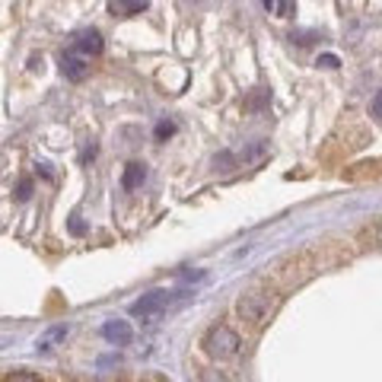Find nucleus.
<instances>
[{
    "mask_svg": "<svg viewBox=\"0 0 382 382\" xmlns=\"http://www.w3.org/2000/svg\"><path fill=\"white\" fill-rule=\"evenodd\" d=\"M70 232H77V236H83V232H86V226H83L80 217H70Z\"/></svg>",
    "mask_w": 382,
    "mask_h": 382,
    "instance_id": "18",
    "label": "nucleus"
},
{
    "mask_svg": "<svg viewBox=\"0 0 382 382\" xmlns=\"http://www.w3.org/2000/svg\"><path fill=\"white\" fill-rule=\"evenodd\" d=\"M264 150H268L264 143H252L248 150H242V153H239V163H255L258 157H264Z\"/></svg>",
    "mask_w": 382,
    "mask_h": 382,
    "instance_id": "11",
    "label": "nucleus"
},
{
    "mask_svg": "<svg viewBox=\"0 0 382 382\" xmlns=\"http://www.w3.org/2000/svg\"><path fill=\"white\" fill-rule=\"evenodd\" d=\"M16 198H19V201H29V198H32V179L19 182V188H16Z\"/></svg>",
    "mask_w": 382,
    "mask_h": 382,
    "instance_id": "15",
    "label": "nucleus"
},
{
    "mask_svg": "<svg viewBox=\"0 0 382 382\" xmlns=\"http://www.w3.org/2000/svg\"><path fill=\"white\" fill-rule=\"evenodd\" d=\"M3 382H42V379H38L35 373H26V369H19V373H10Z\"/></svg>",
    "mask_w": 382,
    "mask_h": 382,
    "instance_id": "13",
    "label": "nucleus"
},
{
    "mask_svg": "<svg viewBox=\"0 0 382 382\" xmlns=\"http://www.w3.org/2000/svg\"><path fill=\"white\" fill-rule=\"evenodd\" d=\"M268 309H271V303H268V296L264 293H242L239 300H236V315L239 319H246L248 325H258L268 315Z\"/></svg>",
    "mask_w": 382,
    "mask_h": 382,
    "instance_id": "3",
    "label": "nucleus"
},
{
    "mask_svg": "<svg viewBox=\"0 0 382 382\" xmlns=\"http://www.w3.org/2000/svg\"><path fill=\"white\" fill-rule=\"evenodd\" d=\"M64 337H67V325H58V328H51L42 341H38V351H51V347L58 344V341H64Z\"/></svg>",
    "mask_w": 382,
    "mask_h": 382,
    "instance_id": "10",
    "label": "nucleus"
},
{
    "mask_svg": "<svg viewBox=\"0 0 382 382\" xmlns=\"http://www.w3.org/2000/svg\"><path fill=\"white\" fill-rule=\"evenodd\" d=\"M143 179H147V166L143 163H127L125 166V175H121V188L125 191H134V188H141L143 185Z\"/></svg>",
    "mask_w": 382,
    "mask_h": 382,
    "instance_id": "7",
    "label": "nucleus"
},
{
    "mask_svg": "<svg viewBox=\"0 0 382 382\" xmlns=\"http://www.w3.org/2000/svg\"><path fill=\"white\" fill-rule=\"evenodd\" d=\"M102 48H105V42H102V35H99L96 29L80 32L77 42H74V51L83 54V58H96V54H102Z\"/></svg>",
    "mask_w": 382,
    "mask_h": 382,
    "instance_id": "5",
    "label": "nucleus"
},
{
    "mask_svg": "<svg viewBox=\"0 0 382 382\" xmlns=\"http://www.w3.org/2000/svg\"><path fill=\"white\" fill-rule=\"evenodd\" d=\"M153 134H157V141H169V137L175 134V121H159Z\"/></svg>",
    "mask_w": 382,
    "mask_h": 382,
    "instance_id": "12",
    "label": "nucleus"
},
{
    "mask_svg": "<svg viewBox=\"0 0 382 382\" xmlns=\"http://www.w3.org/2000/svg\"><path fill=\"white\" fill-rule=\"evenodd\" d=\"M239 347H242V341L230 325H214V328L204 335V351L214 360H232L239 353Z\"/></svg>",
    "mask_w": 382,
    "mask_h": 382,
    "instance_id": "2",
    "label": "nucleus"
},
{
    "mask_svg": "<svg viewBox=\"0 0 382 382\" xmlns=\"http://www.w3.org/2000/svg\"><path fill=\"white\" fill-rule=\"evenodd\" d=\"M61 74L67 77V80L80 83L83 77L90 74V64H86V58H83V54L67 51V54H64V58H61Z\"/></svg>",
    "mask_w": 382,
    "mask_h": 382,
    "instance_id": "4",
    "label": "nucleus"
},
{
    "mask_svg": "<svg viewBox=\"0 0 382 382\" xmlns=\"http://www.w3.org/2000/svg\"><path fill=\"white\" fill-rule=\"evenodd\" d=\"M147 7H150L147 0H109V10H112L115 16H137Z\"/></svg>",
    "mask_w": 382,
    "mask_h": 382,
    "instance_id": "8",
    "label": "nucleus"
},
{
    "mask_svg": "<svg viewBox=\"0 0 382 382\" xmlns=\"http://www.w3.org/2000/svg\"><path fill=\"white\" fill-rule=\"evenodd\" d=\"M188 300H191L188 290H175V293L150 290V293H143L137 303H131V315H137V319H153V315L175 312V309H182Z\"/></svg>",
    "mask_w": 382,
    "mask_h": 382,
    "instance_id": "1",
    "label": "nucleus"
},
{
    "mask_svg": "<svg viewBox=\"0 0 382 382\" xmlns=\"http://www.w3.org/2000/svg\"><path fill=\"white\" fill-rule=\"evenodd\" d=\"M319 64H322V67H337V58H335V54H322Z\"/></svg>",
    "mask_w": 382,
    "mask_h": 382,
    "instance_id": "19",
    "label": "nucleus"
},
{
    "mask_svg": "<svg viewBox=\"0 0 382 382\" xmlns=\"http://www.w3.org/2000/svg\"><path fill=\"white\" fill-rule=\"evenodd\" d=\"M373 115H379V118H382V93L373 99Z\"/></svg>",
    "mask_w": 382,
    "mask_h": 382,
    "instance_id": "20",
    "label": "nucleus"
},
{
    "mask_svg": "<svg viewBox=\"0 0 382 382\" xmlns=\"http://www.w3.org/2000/svg\"><path fill=\"white\" fill-rule=\"evenodd\" d=\"M268 99H271V93H268V90H262V93H258V96H255L248 105H252V109H262V105H268Z\"/></svg>",
    "mask_w": 382,
    "mask_h": 382,
    "instance_id": "17",
    "label": "nucleus"
},
{
    "mask_svg": "<svg viewBox=\"0 0 382 382\" xmlns=\"http://www.w3.org/2000/svg\"><path fill=\"white\" fill-rule=\"evenodd\" d=\"M360 239L367 242V246H376V248H382V217L369 220V223L363 226V232H360Z\"/></svg>",
    "mask_w": 382,
    "mask_h": 382,
    "instance_id": "9",
    "label": "nucleus"
},
{
    "mask_svg": "<svg viewBox=\"0 0 382 382\" xmlns=\"http://www.w3.org/2000/svg\"><path fill=\"white\" fill-rule=\"evenodd\" d=\"M201 382H230V379H226L220 369H204V373H201Z\"/></svg>",
    "mask_w": 382,
    "mask_h": 382,
    "instance_id": "16",
    "label": "nucleus"
},
{
    "mask_svg": "<svg viewBox=\"0 0 382 382\" xmlns=\"http://www.w3.org/2000/svg\"><path fill=\"white\" fill-rule=\"evenodd\" d=\"M102 335L112 341V344H131V337H134V331H131V325L121 322V319H112V322L102 325Z\"/></svg>",
    "mask_w": 382,
    "mask_h": 382,
    "instance_id": "6",
    "label": "nucleus"
},
{
    "mask_svg": "<svg viewBox=\"0 0 382 382\" xmlns=\"http://www.w3.org/2000/svg\"><path fill=\"white\" fill-rule=\"evenodd\" d=\"M293 7H296L293 0H274V13L278 16H293Z\"/></svg>",
    "mask_w": 382,
    "mask_h": 382,
    "instance_id": "14",
    "label": "nucleus"
},
{
    "mask_svg": "<svg viewBox=\"0 0 382 382\" xmlns=\"http://www.w3.org/2000/svg\"><path fill=\"white\" fill-rule=\"evenodd\" d=\"M264 7H268V13H274V0H262Z\"/></svg>",
    "mask_w": 382,
    "mask_h": 382,
    "instance_id": "21",
    "label": "nucleus"
}]
</instances>
